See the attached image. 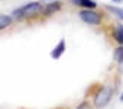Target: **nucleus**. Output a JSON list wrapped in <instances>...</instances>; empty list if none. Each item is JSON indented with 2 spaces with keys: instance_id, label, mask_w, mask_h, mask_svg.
I'll return each instance as SVG.
<instances>
[{
  "instance_id": "1",
  "label": "nucleus",
  "mask_w": 123,
  "mask_h": 109,
  "mask_svg": "<svg viewBox=\"0 0 123 109\" xmlns=\"http://www.w3.org/2000/svg\"><path fill=\"white\" fill-rule=\"evenodd\" d=\"M111 95H113V90L110 87H103L94 97V105L96 106H106L110 99H111Z\"/></svg>"
},
{
  "instance_id": "2",
  "label": "nucleus",
  "mask_w": 123,
  "mask_h": 109,
  "mask_svg": "<svg viewBox=\"0 0 123 109\" xmlns=\"http://www.w3.org/2000/svg\"><path fill=\"white\" fill-rule=\"evenodd\" d=\"M39 10H41V5H39L38 2H32V3L25 5V6L20 7L19 10H16L15 15H16V16H32V15H36Z\"/></svg>"
},
{
  "instance_id": "8",
  "label": "nucleus",
  "mask_w": 123,
  "mask_h": 109,
  "mask_svg": "<svg viewBox=\"0 0 123 109\" xmlns=\"http://www.w3.org/2000/svg\"><path fill=\"white\" fill-rule=\"evenodd\" d=\"M114 38L119 44H123V25H117L114 29Z\"/></svg>"
},
{
  "instance_id": "5",
  "label": "nucleus",
  "mask_w": 123,
  "mask_h": 109,
  "mask_svg": "<svg viewBox=\"0 0 123 109\" xmlns=\"http://www.w3.org/2000/svg\"><path fill=\"white\" fill-rule=\"evenodd\" d=\"M71 3L83 6V7H87V9H93V7L97 6V3L94 2V0H71Z\"/></svg>"
},
{
  "instance_id": "3",
  "label": "nucleus",
  "mask_w": 123,
  "mask_h": 109,
  "mask_svg": "<svg viewBox=\"0 0 123 109\" xmlns=\"http://www.w3.org/2000/svg\"><path fill=\"white\" fill-rule=\"evenodd\" d=\"M80 18L86 22V23H90V25H98L101 22V18L98 13L90 10V9H86V10H81L80 12Z\"/></svg>"
},
{
  "instance_id": "7",
  "label": "nucleus",
  "mask_w": 123,
  "mask_h": 109,
  "mask_svg": "<svg viewBox=\"0 0 123 109\" xmlns=\"http://www.w3.org/2000/svg\"><path fill=\"white\" fill-rule=\"evenodd\" d=\"M12 23V18L7 16V15H0V31L7 28L9 25Z\"/></svg>"
},
{
  "instance_id": "9",
  "label": "nucleus",
  "mask_w": 123,
  "mask_h": 109,
  "mask_svg": "<svg viewBox=\"0 0 123 109\" xmlns=\"http://www.w3.org/2000/svg\"><path fill=\"white\" fill-rule=\"evenodd\" d=\"M114 60L119 63V64H122L123 63V47H119V48H116V51H114Z\"/></svg>"
},
{
  "instance_id": "6",
  "label": "nucleus",
  "mask_w": 123,
  "mask_h": 109,
  "mask_svg": "<svg viewBox=\"0 0 123 109\" xmlns=\"http://www.w3.org/2000/svg\"><path fill=\"white\" fill-rule=\"evenodd\" d=\"M61 7V3H58V2H55V3H51V5H48L42 12H43V15H46V16H49V15H52L54 12H56L58 9Z\"/></svg>"
},
{
  "instance_id": "11",
  "label": "nucleus",
  "mask_w": 123,
  "mask_h": 109,
  "mask_svg": "<svg viewBox=\"0 0 123 109\" xmlns=\"http://www.w3.org/2000/svg\"><path fill=\"white\" fill-rule=\"evenodd\" d=\"M120 99H122V100H123V95H122V97H120Z\"/></svg>"
},
{
  "instance_id": "10",
  "label": "nucleus",
  "mask_w": 123,
  "mask_h": 109,
  "mask_svg": "<svg viewBox=\"0 0 123 109\" xmlns=\"http://www.w3.org/2000/svg\"><path fill=\"white\" fill-rule=\"evenodd\" d=\"M106 9L110 10L111 13H114L119 19H123V9H120V7H114V6H107Z\"/></svg>"
},
{
  "instance_id": "4",
  "label": "nucleus",
  "mask_w": 123,
  "mask_h": 109,
  "mask_svg": "<svg viewBox=\"0 0 123 109\" xmlns=\"http://www.w3.org/2000/svg\"><path fill=\"white\" fill-rule=\"evenodd\" d=\"M64 51H65V41H64V39H61V41L58 42V45L54 48V51L51 52V57L56 60V58H59V57L64 54Z\"/></svg>"
}]
</instances>
